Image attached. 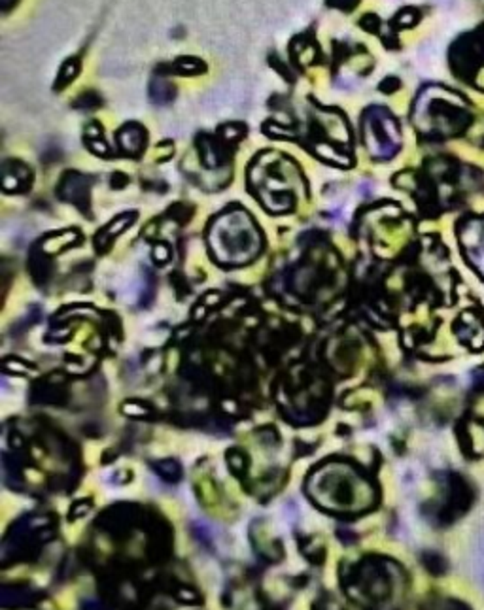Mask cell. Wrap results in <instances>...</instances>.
Listing matches in <instances>:
<instances>
[{"instance_id": "6da1fadb", "label": "cell", "mask_w": 484, "mask_h": 610, "mask_svg": "<svg viewBox=\"0 0 484 610\" xmlns=\"http://www.w3.org/2000/svg\"><path fill=\"white\" fill-rule=\"evenodd\" d=\"M307 488L316 505L335 514H360L374 503L371 484L344 463H330L316 470Z\"/></svg>"}, {"instance_id": "7a4b0ae2", "label": "cell", "mask_w": 484, "mask_h": 610, "mask_svg": "<svg viewBox=\"0 0 484 610\" xmlns=\"http://www.w3.org/2000/svg\"><path fill=\"white\" fill-rule=\"evenodd\" d=\"M210 244L221 263H246L258 253V235L246 214L221 218L210 231Z\"/></svg>"}, {"instance_id": "3957f363", "label": "cell", "mask_w": 484, "mask_h": 610, "mask_svg": "<svg viewBox=\"0 0 484 610\" xmlns=\"http://www.w3.org/2000/svg\"><path fill=\"white\" fill-rule=\"evenodd\" d=\"M395 571L392 561L367 558L352 569L349 576V591L358 603L381 604L392 597L395 590Z\"/></svg>"}, {"instance_id": "277c9868", "label": "cell", "mask_w": 484, "mask_h": 610, "mask_svg": "<svg viewBox=\"0 0 484 610\" xmlns=\"http://www.w3.org/2000/svg\"><path fill=\"white\" fill-rule=\"evenodd\" d=\"M53 537V520L47 516H27L10 529L2 542V563L34 559L40 546Z\"/></svg>"}, {"instance_id": "5b68a950", "label": "cell", "mask_w": 484, "mask_h": 610, "mask_svg": "<svg viewBox=\"0 0 484 610\" xmlns=\"http://www.w3.org/2000/svg\"><path fill=\"white\" fill-rule=\"evenodd\" d=\"M40 591L25 584H2L0 588V607L6 610L27 609L40 601Z\"/></svg>"}, {"instance_id": "8992f818", "label": "cell", "mask_w": 484, "mask_h": 610, "mask_svg": "<svg viewBox=\"0 0 484 610\" xmlns=\"http://www.w3.org/2000/svg\"><path fill=\"white\" fill-rule=\"evenodd\" d=\"M144 140H146L144 131L138 127V125H133V123L127 125V127L119 133V146H122L123 151H127V154H138V151H142Z\"/></svg>"}, {"instance_id": "52a82bcc", "label": "cell", "mask_w": 484, "mask_h": 610, "mask_svg": "<svg viewBox=\"0 0 484 610\" xmlns=\"http://www.w3.org/2000/svg\"><path fill=\"white\" fill-rule=\"evenodd\" d=\"M149 96L159 104L170 103L175 98V87L165 77H155L152 85H149Z\"/></svg>"}, {"instance_id": "ba28073f", "label": "cell", "mask_w": 484, "mask_h": 610, "mask_svg": "<svg viewBox=\"0 0 484 610\" xmlns=\"http://www.w3.org/2000/svg\"><path fill=\"white\" fill-rule=\"evenodd\" d=\"M152 467L157 473V476H161L163 480L167 482H178L182 478V467L175 459H163V461H154Z\"/></svg>"}, {"instance_id": "9c48e42d", "label": "cell", "mask_w": 484, "mask_h": 610, "mask_svg": "<svg viewBox=\"0 0 484 610\" xmlns=\"http://www.w3.org/2000/svg\"><path fill=\"white\" fill-rule=\"evenodd\" d=\"M205 68H207L205 63H203L200 59H195V57H182L175 63V70L178 72V74H187V76L200 74V72H205Z\"/></svg>"}, {"instance_id": "30bf717a", "label": "cell", "mask_w": 484, "mask_h": 610, "mask_svg": "<svg viewBox=\"0 0 484 610\" xmlns=\"http://www.w3.org/2000/svg\"><path fill=\"white\" fill-rule=\"evenodd\" d=\"M422 610H469L465 604H462L460 601H456V599H445V597H437V599H432V601H427L424 607H422Z\"/></svg>"}, {"instance_id": "8fae6325", "label": "cell", "mask_w": 484, "mask_h": 610, "mask_svg": "<svg viewBox=\"0 0 484 610\" xmlns=\"http://www.w3.org/2000/svg\"><path fill=\"white\" fill-rule=\"evenodd\" d=\"M78 70H80V61H78V59H71V61H66V63L63 64L61 72H59L57 87L59 85H61V87H65L66 84H71L72 80L76 77Z\"/></svg>"}, {"instance_id": "7c38bea8", "label": "cell", "mask_w": 484, "mask_h": 610, "mask_svg": "<svg viewBox=\"0 0 484 610\" xmlns=\"http://www.w3.org/2000/svg\"><path fill=\"white\" fill-rule=\"evenodd\" d=\"M74 106L84 110L97 108V106H101V96L97 93H84L78 101H74Z\"/></svg>"}, {"instance_id": "4fadbf2b", "label": "cell", "mask_w": 484, "mask_h": 610, "mask_svg": "<svg viewBox=\"0 0 484 610\" xmlns=\"http://www.w3.org/2000/svg\"><path fill=\"white\" fill-rule=\"evenodd\" d=\"M176 599H178V601H182V603H187V604L199 603V595H197V591L187 590V588H180V590L176 591Z\"/></svg>"}, {"instance_id": "5bb4252c", "label": "cell", "mask_w": 484, "mask_h": 610, "mask_svg": "<svg viewBox=\"0 0 484 610\" xmlns=\"http://www.w3.org/2000/svg\"><path fill=\"white\" fill-rule=\"evenodd\" d=\"M358 4V0H330V6H337L341 10H352Z\"/></svg>"}, {"instance_id": "9a60e30c", "label": "cell", "mask_w": 484, "mask_h": 610, "mask_svg": "<svg viewBox=\"0 0 484 610\" xmlns=\"http://www.w3.org/2000/svg\"><path fill=\"white\" fill-rule=\"evenodd\" d=\"M17 2L20 0H0V8H2V12H10Z\"/></svg>"}, {"instance_id": "2e32d148", "label": "cell", "mask_w": 484, "mask_h": 610, "mask_svg": "<svg viewBox=\"0 0 484 610\" xmlns=\"http://www.w3.org/2000/svg\"><path fill=\"white\" fill-rule=\"evenodd\" d=\"M84 610H104V609H103V604L98 603V601H85Z\"/></svg>"}]
</instances>
